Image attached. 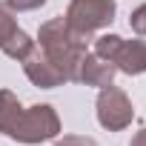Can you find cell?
<instances>
[{
	"instance_id": "cell-1",
	"label": "cell",
	"mask_w": 146,
	"mask_h": 146,
	"mask_svg": "<svg viewBox=\"0 0 146 146\" xmlns=\"http://www.w3.org/2000/svg\"><path fill=\"white\" fill-rule=\"evenodd\" d=\"M40 49L43 54L63 72L66 80H78L80 75V63L86 57V40L83 35H78L66 23V17H54V20H46L40 26Z\"/></svg>"
},
{
	"instance_id": "cell-2",
	"label": "cell",
	"mask_w": 146,
	"mask_h": 146,
	"mask_svg": "<svg viewBox=\"0 0 146 146\" xmlns=\"http://www.w3.org/2000/svg\"><path fill=\"white\" fill-rule=\"evenodd\" d=\"M54 135H60V120L52 106H32V109L20 106L12 129L6 132V137H15L20 143H43L52 140Z\"/></svg>"
},
{
	"instance_id": "cell-3",
	"label": "cell",
	"mask_w": 146,
	"mask_h": 146,
	"mask_svg": "<svg viewBox=\"0 0 146 146\" xmlns=\"http://www.w3.org/2000/svg\"><path fill=\"white\" fill-rule=\"evenodd\" d=\"M112 20H115V0H72L66 9V23L83 37L109 26Z\"/></svg>"
},
{
	"instance_id": "cell-4",
	"label": "cell",
	"mask_w": 146,
	"mask_h": 146,
	"mask_svg": "<svg viewBox=\"0 0 146 146\" xmlns=\"http://www.w3.org/2000/svg\"><path fill=\"white\" fill-rule=\"evenodd\" d=\"M132 117H135V112H132V100L126 98V92L112 86V83L103 86L100 95H98V120H100V126L109 129V132H120L132 123Z\"/></svg>"
},
{
	"instance_id": "cell-5",
	"label": "cell",
	"mask_w": 146,
	"mask_h": 146,
	"mask_svg": "<svg viewBox=\"0 0 146 146\" xmlns=\"http://www.w3.org/2000/svg\"><path fill=\"white\" fill-rule=\"evenodd\" d=\"M23 69H26V75H29V80L35 83V86H40V89H54V86H60V83H66V78H63V72L46 57V54H40L37 49L23 60Z\"/></svg>"
},
{
	"instance_id": "cell-6",
	"label": "cell",
	"mask_w": 146,
	"mask_h": 146,
	"mask_svg": "<svg viewBox=\"0 0 146 146\" xmlns=\"http://www.w3.org/2000/svg\"><path fill=\"white\" fill-rule=\"evenodd\" d=\"M112 63H115L117 72H126V75H143V72H146V43L143 40H120Z\"/></svg>"
},
{
	"instance_id": "cell-7",
	"label": "cell",
	"mask_w": 146,
	"mask_h": 146,
	"mask_svg": "<svg viewBox=\"0 0 146 146\" xmlns=\"http://www.w3.org/2000/svg\"><path fill=\"white\" fill-rule=\"evenodd\" d=\"M115 63H109V60H103V57H83V63H80V75H78V80L80 83H86V86H98V89H103V86H109L112 83V78H115Z\"/></svg>"
},
{
	"instance_id": "cell-8",
	"label": "cell",
	"mask_w": 146,
	"mask_h": 146,
	"mask_svg": "<svg viewBox=\"0 0 146 146\" xmlns=\"http://www.w3.org/2000/svg\"><path fill=\"white\" fill-rule=\"evenodd\" d=\"M32 52H35V40H32L23 29H17V32L9 37V43L3 46V54H9L12 60H20V63H23Z\"/></svg>"
},
{
	"instance_id": "cell-9",
	"label": "cell",
	"mask_w": 146,
	"mask_h": 146,
	"mask_svg": "<svg viewBox=\"0 0 146 146\" xmlns=\"http://www.w3.org/2000/svg\"><path fill=\"white\" fill-rule=\"evenodd\" d=\"M17 32V20H15V12L6 6V3H0V49H3L9 43V37Z\"/></svg>"
},
{
	"instance_id": "cell-10",
	"label": "cell",
	"mask_w": 146,
	"mask_h": 146,
	"mask_svg": "<svg viewBox=\"0 0 146 146\" xmlns=\"http://www.w3.org/2000/svg\"><path fill=\"white\" fill-rule=\"evenodd\" d=\"M129 26H132V32H137V35H146V3H143V6H137V9L132 12V17H129Z\"/></svg>"
},
{
	"instance_id": "cell-11",
	"label": "cell",
	"mask_w": 146,
	"mask_h": 146,
	"mask_svg": "<svg viewBox=\"0 0 146 146\" xmlns=\"http://www.w3.org/2000/svg\"><path fill=\"white\" fill-rule=\"evenodd\" d=\"M6 6L12 12H35V9L46 6V0H6Z\"/></svg>"
},
{
	"instance_id": "cell-12",
	"label": "cell",
	"mask_w": 146,
	"mask_h": 146,
	"mask_svg": "<svg viewBox=\"0 0 146 146\" xmlns=\"http://www.w3.org/2000/svg\"><path fill=\"white\" fill-rule=\"evenodd\" d=\"M54 146H98L92 137H80V135H66L60 143H54Z\"/></svg>"
},
{
	"instance_id": "cell-13",
	"label": "cell",
	"mask_w": 146,
	"mask_h": 146,
	"mask_svg": "<svg viewBox=\"0 0 146 146\" xmlns=\"http://www.w3.org/2000/svg\"><path fill=\"white\" fill-rule=\"evenodd\" d=\"M129 146H146V129H140L135 137H132V143Z\"/></svg>"
}]
</instances>
